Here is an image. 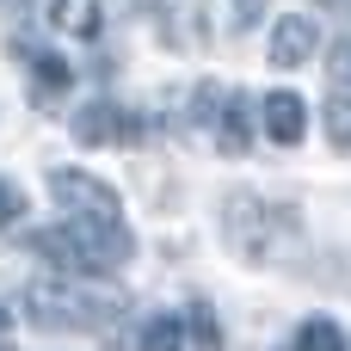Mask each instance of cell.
I'll use <instances>...</instances> for the list:
<instances>
[{"label": "cell", "mask_w": 351, "mask_h": 351, "mask_svg": "<svg viewBox=\"0 0 351 351\" xmlns=\"http://www.w3.org/2000/svg\"><path fill=\"white\" fill-rule=\"evenodd\" d=\"M25 308L49 333H93V327H105L117 315V296L93 290V284H80V271H68V278H37L25 290Z\"/></svg>", "instance_id": "obj_1"}, {"label": "cell", "mask_w": 351, "mask_h": 351, "mask_svg": "<svg viewBox=\"0 0 351 351\" xmlns=\"http://www.w3.org/2000/svg\"><path fill=\"white\" fill-rule=\"evenodd\" d=\"M49 197L68 210V222H99V228H117L123 216V204H117V191L105 185V179H93V173H80V167H56L49 173Z\"/></svg>", "instance_id": "obj_2"}, {"label": "cell", "mask_w": 351, "mask_h": 351, "mask_svg": "<svg viewBox=\"0 0 351 351\" xmlns=\"http://www.w3.org/2000/svg\"><path fill=\"white\" fill-rule=\"evenodd\" d=\"M130 136H142V123H136L123 105L93 99V105L74 111V142H86V148H111V142H130Z\"/></svg>", "instance_id": "obj_3"}, {"label": "cell", "mask_w": 351, "mask_h": 351, "mask_svg": "<svg viewBox=\"0 0 351 351\" xmlns=\"http://www.w3.org/2000/svg\"><path fill=\"white\" fill-rule=\"evenodd\" d=\"M315 56V19L308 12H284L271 31V68H302Z\"/></svg>", "instance_id": "obj_4"}, {"label": "cell", "mask_w": 351, "mask_h": 351, "mask_svg": "<svg viewBox=\"0 0 351 351\" xmlns=\"http://www.w3.org/2000/svg\"><path fill=\"white\" fill-rule=\"evenodd\" d=\"M259 111H265V136H271V142L296 148V142L308 136V105H302L296 93H271V99H265Z\"/></svg>", "instance_id": "obj_5"}, {"label": "cell", "mask_w": 351, "mask_h": 351, "mask_svg": "<svg viewBox=\"0 0 351 351\" xmlns=\"http://www.w3.org/2000/svg\"><path fill=\"white\" fill-rule=\"evenodd\" d=\"M216 148H222V154H247V93H222V111H216Z\"/></svg>", "instance_id": "obj_6"}, {"label": "cell", "mask_w": 351, "mask_h": 351, "mask_svg": "<svg viewBox=\"0 0 351 351\" xmlns=\"http://www.w3.org/2000/svg\"><path fill=\"white\" fill-rule=\"evenodd\" d=\"M49 25L68 37H99V0H49Z\"/></svg>", "instance_id": "obj_7"}, {"label": "cell", "mask_w": 351, "mask_h": 351, "mask_svg": "<svg viewBox=\"0 0 351 351\" xmlns=\"http://www.w3.org/2000/svg\"><path fill=\"white\" fill-rule=\"evenodd\" d=\"M327 142L351 148V86H327Z\"/></svg>", "instance_id": "obj_8"}, {"label": "cell", "mask_w": 351, "mask_h": 351, "mask_svg": "<svg viewBox=\"0 0 351 351\" xmlns=\"http://www.w3.org/2000/svg\"><path fill=\"white\" fill-rule=\"evenodd\" d=\"M142 351H185V321L179 315H154L142 327Z\"/></svg>", "instance_id": "obj_9"}, {"label": "cell", "mask_w": 351, "mask_h": 351, "mask_svg": "<svg viewBox=\"0 0 351 351\" xmlns=\"http://www.w3.org/2000/svg\"><path fill=\"white\" fill-rule=\"evenodd\" d=\"M31 74H37V86L43 93H68V80H74V68L62 62V56H49V49H31V62H25Z\"/></svg>", "instance_id": "obj_10"}, {"label": "cell", "mask_w": 351, "mask_h": 351, "mask_svg": "<svg viewBox=\"0 0 351 351\" xmlns=\"http://www.w3.org/2000/svg\"><path fill=\"white\" fill-rule=\"evenodd\" d=\"M296 351H346V333H339L333 321H302V333H296Z\"/></svg>", "instance_id": "obj_11"}, {"label": "cell", "mask_w": 351, "mask_h": 351, "mask_svg": "<svg viewBox=\"0 0 351 351\" xmlns=\"http://www.w3.org/2000/svg\"><path fill=\"white\" fill-rule=\"evenodd\" d=\"M327 86H351V37L333 43V56H327Z\"/></svg>", "instance_id": "obj_12"}, {"label": "cell", "mask_w": 351, "mask_h": 351, "mask_svg": "<svg viewBox=\"0 0 351 351\" xmlns=\"http://www.w3.org/2000/svg\"><path fill=\"white\" fill-rule=\"evenodd\" d=\"M222 6H228V31H247V25L265 12V0H222Z\"/></svg>", "instance_id": "obj_13"}, {"label": "cell", "mask_w": 351, "mask_h": 351, "mask_svg": "<svg viewBox=\"0 0 351 351\" xmlns=\"http://www.w3.org/2000/svg\"><path fill=\"white\" fill-rule=\"evenodd\" d=\"M19 210H25L19 185H6V179H0V228H12V222H19Z\"/></svg>", "instance_id": "obj_14"}, {"label": "cell", "mask_w": 351, "mask_h": 351, "mask_svg": "<svg viewBox=\"0 0 351 351\" xmlns=\"http://www.w3.org/2000/svg\"><path fill=\"white\" fill-rule=\"evenodd\" d=\"M6 327H12V315H6V308H0V339H6Z\"/></svg>", "instance_id": "obj_15"}, {"label": "cell", "mask_w": 351, "mask_h": 351, "mask_svg": "<svg viewBox=\"0 0 351 351\" xmlns=\"http://www.w3.org/2000/svg\"><path fill=\"white\" fill-rule=\"evenodd\" d=\"M0 351H6V346H0Z\"/></svg>", "instance_id": "obj_16"}]
</instances>
